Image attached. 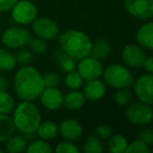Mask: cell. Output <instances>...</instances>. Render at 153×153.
Returning a JSON list of instances; mask_svg holds the SVG:
<instances>
[{"label": "cell", "instance_id": "20", "mask_svg": "<svg viewBox=\"0 0 153 153\" xmlns=\"http://www.w3.org/2000/svg\"><path fill=\"white\" fill-rule=\"evenodd\" d=\"M128 140L123 134L114 133L108 137V150L111 153H125Z\"/></svg>", "mask_w": 153, "mask_h": 153}, {"label": "cell", "instance_id": "22", "mask_svg": "<svg viewBox=\"0 0 153 153\" xmlns=\"http://www.w3.org/2000/svg\"><path fill=\"white\" fill-rule=\"evenodd\" d=\"M14 127L12 117L9 114L0 113V143L5 142L12 134H14Z\"/></svg>", "mask_w": 153, "mask_h": 153}, {"label": "cell", "instance_id": "4", "mask_svg": "<svg viewBox=\"0 0 153 153\" xmlns=\"http://www.w3.org/2000/svg\"><path fill=\"white\" fill-rule=\"evenodd\" d=\"M103 79L106 85L114 89L131 88L134 83V76L128 67L121 64H110L103 69Z\"/></svg>", "mask_w": 153, "mask_h": 153}, {"label": "cell", "instance_id": "23", "mask_svg": "<svg viewBox=\"0 0 153 153\" xmlns=\"http://www.w3.org/2000/svg\"><path fill=\"white\" fill-rule=\"evenodd\" d=\"M56 61H57L59 67L65 72H69L71 70H74L76 67V60H74L69 56L66 55L61 48L56 51Z\"/></svg>", "mask_w": 153, "mask_h": 153}, {"label": "cell", "instance_id": "33", "mask_svg": "<svg viewBox=\"0 0 153 153\" xmlns=\"http://www.w3.org/2000/svg\"><path fill=\"white\" fill-rule=\"evenodd\" d=\"M55 151L57 153H79L80 149L72 142L65 140L64 142L58 143L55 148Z\"/></svg>", "mask_w": 153, "mask_h": 153}, {"label": "cell", "instance_id": "28", "mask_svg": "<svg viewBox=\"0 0 153 153\" xmlns=\"http://www.w3.org/2000/svg\"><path fill=\"white\" fill-rule=\"evenodd\" d=\"M26 152L28 153H49L53 151L51 145L42 138H39L30 143L28 146H26Z\"/></svg>", "mask_w": 153, "mask_h": 153}, {"label": "cell", "instance_id": "1", "mask_svg": "<svg viewBox=\"0 0 153 153\" xmlns=\"http://www.w3.org/2000/svg\"><path fill=\"white\" fill-rule=\"evenodd\" d=\"M44 89L42 74L30 65L22 66L14 78V90L21 101L34 102Z\"/></svg>", "mask_w": 153, "mask_h": 153}, {"label": "cell", "instance_id": "26", "mask_svg": "<svg viewBox=\"0 0 153 153\" xmlns=\"http://www.w3.org/2000/svg\"><path fill=\"white\" fill-rule=\"evenodd\" d=\"M104 147L101 142V138L97 135H90L87 137L83 145L84 153H102Z\"/></svg>", "mask_w": 153, "mask_h": 153}, {"label": "cell", "instance_id": "27", "mask_svg": "<svg viewBox=\"0 0 153 153\" xmlns=\"http://www.w3.org/2000/svg\"><path fill=\"white\" fill-rule=\"evenodd\" d=\"M83 81L82 76L79 74V72L76 70H71V71L67 72L64 79V84L69 90H76L80 89L83 85Z\"/></svg>", "mask_w": 153, "mask_h": 153}, {"label": "cell", "instance_id": "8", "mask_svg": "<svg viewBox=\"0 0 153 153\" xmlns=\"http://www.w3.org/2000/svg\"><path fill=\"white\" fill-rule=\"evenodd\" d=\"M124 9L131 17L147 21L153 16V0H124Z\"/></svg>", "mask_w": 153, "mask_h": 153}, {"label": "cell", "instance_id": "17", "mask_svg": "<svg viewBox=\"0 0 153 153\" xmlns=\"http://www.w3.org/2000/svg\"><path fill=\"white\" fill-rule=\"evenodd\" d=\"M85 97L83 92L76 90H70L63 96V105L68 110H79L85 104Z\"/></svg>", "mask_w": 153, "mask_h": 153}, {"label": "cell", "instance_id": "2", "mask_svg": "<svg viewBox=\"0 0 153 153\" xmlns=\"http://www.w3.org/2000/svg\"><path fill=\"white\" fill-rule=\"evenodd\" d=\"M60 48L76 61L90 55L92 41L87 34L82 30H69L59 36Z\"/></svg>", "mask_w": 153, "mask_h": 153}, {"label": "cell", "instance_id": "7", "mask_svg": "<svg viewBox=\"0 0 153 153\" xmlns=\"http://www.w3.org/2000/svg\"><path fill=\"white\" fill-rule=\"evenodd\" d=\"M11 16L17 24L27 25L38 17V9L30 0H18L11 9Z\"/></svg>", "mask_w": 153, "mask_h": 153}, {"label": "cell", "instance_id": "35", "mask_svg": "<svg viewBox=\"0 0 153 153\" xmlns=\"http://www.w3.org/2000/svg\"><path fill=\"white\" fill-rule=\"evenodd\" d=\"M112 134V128L107 124H101L96 128V135L100 138H108Z\"/></svg>", "mask_w": 153, "mask_h": 153}, {"label": "cell", "instance_id": "36", "mask_svg": "<svg viewBox=\"0 0 153 153\" xmlns=\"http://www.w3.org/2000/svg\"><path fill=\"white\" fill-rule=\"evenodd\" d=\"M138 140L144 142L148 146L153 144V131L151 128H144L138 133Z\"/></svg>", "mask_w": 153, "mask_h": 153}, {"label": "cell", "instance_id": "34", "mask_svg": "<svg viewBox=\"0 0 153 153\" xmlns=\"http://www.w3.org/2000/svg\"><path fill=\"white\" fill-rule=\"evenodd\" d=\"M43 84H44V88H53L58 87L60 84V76L57 72H46V74H42Z\"/></svg>", "mask_w": 153, "mask_h": 153}, {"label": "cell", "instance_id": "31", "mask_svg": "<svg viewBox=\"0 0 153 153\" xmlns=\"http://www.w3.org/2000/svg\"><path fill=\"white\" fill-rule=\"evenodd\" d=\"M150 148L147 144L142 142L140 140H135L128 144L125 153H149Z\"/></svg>", "mask_w": 153, "mask_h": 153}, {"label": "cell", "instance_id": "29", "mask_svg": "<svg viewBox=\"0 0 153 153\" xmlns=\"http://www.w3.org/2000/svg\"><path fill=\"white\" fill-rule=\"evenodd\" d=\"M132 99V92L129 88H121L117 89V92L114 94L113 100L117 106H126L130 103Z\"/></svg>", "mask_w": 153, "mask_h": 153}, {"label": "cell", "instance_id": "39", "mask_svg": "<svg viewBox=\"0 0 153 153\" xmlns=\"http://www.w3.org/2000/svg\"><path fill=\"white\" fill-rule=\"evenodd\" d=\"M9 87V81L4 76H0V90H7Z\"/></svg>", "mask_w": 153, "mask_h": 153}, {"label": "cell", "instance_id": "13", "mask_svg": "<svg viewBox=\"0 0 153 153\" xmlns=\"http://www.w3.org/2000/svg\"><path fill=\"white\" fill-rule=\"evenodd\" d=\"M39 99L42 106L47 110H58L63 106V94L58 87L44 88Z\"/></svg>", "mask_w": 153, "mask_h": 153}, {"label": "cell", "instance_id": "15", "mask_svg": "<svg viewBox=\"0 0 153 153\" xmlns=\"http://www.w3.org/2000/svg\"><path fill=\"white\" fill-rule=\"evenodd\" d=\"M59 133L66 140H79L83 134V128L81 124L74 119H65L60 123Z\"/></svg>", "mask_w": 153, "mask_h": 153}, {"label": "cell", "instance_id": "40", "mask_svg": "<svg viewBox=\"0 0 153 153\" xmlns=\"http://www.w3.org/2000/svg\"><path fill=\"white\" fill-rule=\"evenodd\" d=\"M0 153H2V150H1V149H0Z\"/></svg>", "mask_w": 153, "mask_h": 153}, {"label": "cell", "instance_id": "11", "mask_svg": "<svg viewBox=\"0 0 153 153\" xmlns=\"http://www.w3.org/2000/svg\"><path fill=\"white\" fill-rule=\"evenodd\" d=\"M134 94L140 102L152 105L153 102V76L152 74H145L134 80L132 85Z\"/></svg>", "mask_w": 153, "mask_h": 153}, {"label": "cell", "instance_id": "25", "mask_svg": "<svg viewBox=\"0 0 153 153\" xmlns=\"http://www.w3.org/2000/svg\"><path fill=\"white\" fill-rule=\"evenodd\" d=\"M14 108H15V101L13 97L7 90H0V113L11 114Z\"/></svg>", "mask_w": 153, "mask_h": 153}, {"label": "cell", "instance_id": "32", "mask_svg": "<svg viewBox=\"0 0 153 153\" xmlns=\"http://www.w3.org/2000/svg\"><path fill=\"white\" fill-rule=\"evenodd\" d=\"M28 46H30V51H33V53H36V55H43L47 51V44L45 40L38 38V37L30 39Z\"/></svg>", "mask_w": 153, "mask_h": 153}, {"label": "cell", "instance_id": "30", "mask_svg": "<svg viewBox=\"0 0 153 153\" xmlns=\"http://www.w3.org/2000/svg\"><path fill=\"white\" fill-rule=\"evenodd\" d=\"M15 59L17 64H20L22 66L25 65H30L34 60V53L30 49L27 48H19V51L15 53Z\"/></svg>", "mask_w": 153, "mask_h": 153}, {"label": "cell", "instance_id": "16", "mask_svg": "<svg viewBox=\"0 0 153 153\" xmlns=\"http://www.w3.org/2000/svg\"><path fill=\"white\" fill-rule=\"evenodd\" d=\"M135 40L136 43L140 47L145 49L153 48V23L150 20H147L144 24L137 28L135 33Z\"/></svg>", "mask_w": 153, "mask_h": 153}, {"label": "cell", "instance_id": "14", "mask_svg": "<svg viewBox=\"0 0 153 153\" xmlns=\"http://www.w3.org/2000/svg\"><path fill=\"white\" fill-rule=\"evenodd\" d=\"M83 86V94L86 100L91 101V102H97V101L102 100L105 97L107 91L106 84L104 81L99 79H92L86 81V83Z\"/></svg>", "mask_w": 153, "mask_h": 153}, {"label": "cell", "instance_id": "19", "mask_svg": "<svg viewBox=\"0 0 153 153\" xmlns=\"http://www.w3.org/2000/svg\"><path fill=\"white\" fill-rule=\"evenodd\" d=\"M37 135L44 140H51L57 137L59 134V127L53 121H44L39 124L36 130Z\"/></svg>", "mask_w": 153, "mask_h": 153}, {"label": "cell", "instance_id": "38", "mask_svg": "<svg viewBox=\"0 0 153 153\" xmlns=\"http://www.w3.org/2000/svg\"><path fill=\"white\" fill-rule=\"evenodd\" d=\"M143 68H144L147 74H153V58L152 57L146 58L144 64H143Z\"/></svg>", "mask_w": 153, "mask_h": 153}, {"label": "cell", "instance_id": "3", "mask_svg": "<svg viewBox=\"0 0 153 153\" xmlns=\"http://www.w3.org/2000/svg\"><path fill=\"white\" fill-rule=\"evenodd\" d=\"M12 121L15 130L22 134L36 133L41 123V113L36 104L30 101H21L12 111Z\"/></svg>", "mask_w": 153, "mask_h": 153}, {"label": "cell", "instance_id": "21", "mask_svg": "<svg viewBox=\"0 0 153 153\" xmlns=\"http://www.w3.org/2000/svg\"><path fill=\"white\" fill-rule=\"evenodd\" d=\"M26 140L22 135H14L12 134L5 140V151L9 153H19L26 149Z\"/></svg>", "mask_w": 153, "mask_h": 153}, {"label": "cell", "instance_id": "24", "mask_svg": "<svg viewBox=\"0 0 153 153\" xmlns=\"http://www.w3.org/2000/svg\"><path fill=\"white\" fill-rule=\"evenodd\" d=\"M17 65L15 55L5 48H0V70L10 71L13 70Z\"/></svg>", "mask_w": 153, "mask_h": 153}, {"label": "cell", "instance_id": "5", "mask_svg": "<svg viewBox=\"0 0 153 153\" xmlns=\"http://www.w3.org/2000/svg\"><path fill=\"white\" fill-rule=\"evenodd\" d=\"M125 117L129 123L136 126H146L152 122V108L151 105L143 102L129 103L126 105Z\"/></svg>", "mask_w": 153, "mask_h": 153}, {"label": "cell", "instance_id": "37", "mask_svg": "<svg viewBox=\"0 0 153 153\" xmlns=\"http://www.w3.org/2000/svg\"><path fill=\"white\" fill-rule=\"evenodd\" d=\"M18 0H0V13L10 12Z\"/></svg>", "mask_w": 153, "mask_h": 153}, {"label": "cell", "instance_id": "10", "mask_svg": "<svg viewBox=\"0 0 153 153\" xmlns=\"http://www.w3.org/2000/svg\"><path fill=\"white\" fill-rule=\"evenodd\" d=\"M76 68V71L82 76V79L85 81L101 78L103 69H104L102 61L91 57V56H87V57L79 60V63Z\"/></svg>", "mask_w": 153, "mask_h": 153}, {"label": "cell", "instance_id": "9", "mask_svg": "<svg viewBox=\"0 0 153 153\" xmlns=\"http://www.w3.org/2000/svg\"><path fill=\"white\" fill-rule=\"evenodd\" d=\"M30 24L34 34L45 41L53 40L59 36V25L48 17H37Z\"/></svg>", "mask_w": 153, "mask_h": 153}, {"label": "cell", "instance_id": "18", "mask_svg": "<svg viewBox=\"0 0 153 153\" xmlns=\"http://www.w3.org/2000/svg\"><path fill=\"white\" fill-rule=\"evenodd\" d=\"M111 49H112L111 43L107 39L99 38L97 40L92 41L91 51H90L89 56L100 60V61H103L110 55Z\"/></svg>", "mask_w": 153, "mask_h": 153}, {"label": "cell", "instance_id": "12", "mask_svg": "<svg viewBox=\"0 0 153 153\" xmlns=\"http://www.w3.org/2000/svg\"><path fill=\"white\" fill-rule=\"evenodd\" d=\"M147 55L145 53L144 48L140 47L138 44H127L124 46L122 51V60L131 68H140L143 67Z\"/></svg>", "mask_w": 153, "mask_h": 153}, {"label": "cell", "instance_id": "6", "mask_svg": "<svg viewBox=\"0 0 153 153\" xmlns=\"http://www.w3.org/2000/svg\"><path fill=\"white\" fill-rule=\"evenodd\" d=\"M32 38L33 37L30 30L23 27V25H19L5 30L2 33L1 41L5 47L16 49L28 45Z\"/></svg>", "mask_w": 153, "mask_h": 153}]
</instances>
